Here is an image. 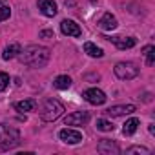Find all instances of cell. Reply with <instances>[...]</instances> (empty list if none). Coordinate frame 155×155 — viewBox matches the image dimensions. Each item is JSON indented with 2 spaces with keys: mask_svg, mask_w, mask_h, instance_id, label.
Returning a JSON list of instances; mask_svg holds the SVG:
<instances>
[{
  "mask_svg": "<svg viewBox=\"0 0 155 155\" xmlns=\"http://www.w3.org/2000/svg\"><path fill=\"white\" fill-rule=\"evenodd\" d=\"M22 51V46L20 44H9L8 48H4V51H2V58L4 60H11V58H15V57H18V53Z\"/></svg>",
  "mask_w": 155,
  "mask_h": 155,
  "instance_id": "5bb4252c",
  "label": "cell"
},
{
  "mask_svg": "<svg viewBox=\"0 0 155 155\" xmlns=\"http://www.w3.org/2000/svg\"><path fill=\"white\" fill-rule=\"evenodd\" d=\"M35 108H37V101H33V99L15 102V110L20 111V113H24V111H31V110H35Z\"/></svg>",
  "mask_w": 155,
  "mask_h": 155,
  "instance_id": "9a60e30c",
  "label": "cell"
},
{
  "mask_svg": "<svg viewBox=\"0 0 155 155\" xmlns=\"http://www.w3.org/2000/svg\"><path fill=\"white\" fill-rule=\"evenodd\" d=\"M135 111V106L133 104H120V106H111L106 110V113L110 117H122V115H130Z\"/></svg>",
  "mask_w": 155,
  "mask_h": 155,
  "instance_id": "30bf717a",
  "label": "cell"
},
{
  "mask_svg": "<svg viewBox=\"0 0 155 155\" xmlns=\"http://www.w3.org/2000/svg\"><path fill=\"white\" fill-rule=\"evenodd\" d=\"M97 150H99V153H102V155H117V153H120V148L113 142V140H108V139H102L101 142H99V146H97Z\"/></svg>",
  "mask_w": 155,
  "mask_h": 155,
  "instance_id": "8fae6325",
  "label": "cell"
},
{
  "mask_svg": "<svg viewBox=\"0 0 155 155\" xmlns=\"http://www.w3.org/2000/svg\"><path fill=\"white\" fill-rule=\"evenodd\" d=\"M99 28L101 29H104V31H111V29H115L119 24H117V18L111 15V13H104L101 18H99Z\"/></svg>",
  "mask_w": 155,
  "mask_h": 155,
  "instance_id": "7c38bea8",
  "label": "cell"
},
{
  "mask_svg": "<svg viewBox=\"0 0 155 155\" xmlns=\"http://www.w3.org/2000/svg\"><path fill=\"white\" fill-rule=\"evenodd\" d=\"M82 97H84L86 102H90V104H93V106H101V104H104L106 99H108L106 93L101 91V90H97V88H90V90H86V91L82 93Z\"/></svg>",
  "mask_w": 155,
  "mask_h": 155,
  "instance_id": "5b68a950",
  "label": "cell"
},
{
  "mask_svg": "<svg viewBox=\"0 0 155 155\" xmlns=\"http://www.w3.org/2000/svg\"><path fill=\"white\" fill-rule=\"evenodd\" d=\"M113 71H115V75L120 81H131V79H135V77L139 75V68L133 62H119Z\"/></svg>",
  "mask_w": 155,
  "mask_h": 155,
  "instance_id": "277c9868",
  "label": "cell"
},
{
  "mask_svg": "<svg viewBox=\"0 0 155 155\" xmlns=\"http://www.w3.org/2000/svg\"><path fill=\"white\" fill-rule=\"evenodd\" d=\"M137 128H139V119L131 117L130 120H126V124H124V128H122V133H124V135H133V133L137 131Z\"/></svg>",
  "mask_w": 155,
  "mask_h": 155,
  "instance_id": "ac0fdd59",
  "label": "cell"
},
{
  "mask_svg": "<svg viewBox=\"0 0 155 155\" xmlns=\"http://www.w3.org/2000/svg\"><path fill=\"white\" fill-rule=\"evenodd\" d=\"M53 86L57 90H68L71 86V79H69L68 75H58L57 79H55V82H53Z\"/></svg>",
  "mask_w": 155,
  "mask_h": 155,
  "instance_id": "e0dca14e",
  "label": "cell"
},
{
  "mask_svg": "<svg viewBox=\"0 0 155 155\" xmlns=\"http://www.w3.org/2000/svg\"><path fill=\"white\" fill-rule=\"evenodd\" d=\"M106 40L113 42L119 49H130L137 44V38L135 37H106Z\"/></svg>",
  "mask_w": 155,
  "mask_h": 155,
  "instance_id": "9c48e42d",
  "label": "cell"
},
{
  "mask_svg": "<svg viewBox=\"0 0 155 155\" xmlns=\"http://www.w3.org/2000/svg\"><path fill=\"white\" fill-rule=\"evenodd\" d=\"M9 17H11V9H9L8 6H2V8H0V22L8 20Z\"/></svg>",
  "mask_w": 155,
  "mask_h": 155,
  "instance_id": "603a6c76",
  "label": "cell"
},
{
  "mask_svg": "<svg viewBox=\"0 0 155 155\" xmlns=\"http://www.w3.org/2000/svg\"><path fill=\"white\" fill-rule=\"evenodd\" d=\"M144 55H146V64L153 66V62H155V46H146L144 48Z\"/></svg>",
  "mask_w": 155,
  "mask_h": 155,
  "instance_id": "d6986e66",
  "label": "cell"
},
{
  "mask_svg": "<svg viewBox=\"0 0 155 155\" xmlns=\"http://www.w3.org/2000/svg\"><path fill=\"white\" fill-rule=\"evenodd\" d=\"M113 124L110 122V120H106V119H97V130H101V131H113Z\"/></svg>",
  "mask_w": 155,
  "mask_h": 155,
  "instance_id": "ffe728a7",
  "label": "cell"
},
{
  "mask_svg": "<svg viewBox=\"0 0 155 155\" xmlns=\"http://www.w3.org/2000/svg\"><path fill=\"white\" fill-rule=\"evenodd\" d=\"M49 49L44 48V46H28L24 48L20 53H18V60L29 68H44L48 62H49Z\"/></svg>",
  "mask_w": 155,
  "mask_h": 155,
  "instance_id": "6da1fadb",
  "label": "cell"
},
{
  "mask_svg": "<svg viewBox=\"0 0 155 155\" xmlns=\"http://www.w3.org/2000/svg\"><path fill=\"white\" fill-rule=\"evenodd\" d=\"M8 86H9V75L0 71V91H6Z\"/></svg>",
  "mask_w": 155,
  "mask_h": 155,
  "instance_id": "44dd1931",
  "label": "cell"
},
{
  "mask_svg": "<svg viewBox=\"0 0 155 155\" xmlns=\"http://www.w3.org/2000/svg\"><path fill=\"white\" fill-rule=\"evenodd\" d=\"M84 51H86L90 57H93V58H101V57L104 55V51H102L99 46H95L93 42H86V44H84Z\"/></svg>",
  "mask_w": 155,
  "mask_h": 155,
  "instance_id": "2e32d148",
  "label": "cell"
},
{
  "mask_svg": "<svg viewBox=\"0 0 155 155\" xmlns=\"http://www.w3.org/2000/svg\"><path fill=\"white\" fill-rule=\"evenodd\" d=\"M62 113H64V104H62L60 101H57V99H48V101H44V104L40 106V111H38L40 119L46 120V122H53V120L60 119Z\"/></svg>",
  "mask_w": 155,
  "mask_h": 155,
  "instance_id": "3957f363",
  "label": "cell"
},
{
  "mask_svg": "<svg viewBox=\"0 0 155 155\" xmlns=\"http://www.w3.org/2000/svg\"><path fill=\"white\" fill-rule=\"evenodd\" d=\"M60 140H64L66 144H79L82 142V133L79 130H71V128H64L58 131Z\"/></svg>",
  "mask_w": 155,
  "mask_h": 155,
  "instance_id": "52a82bcc",
  "label": "cell"
},
{
  "mask_svg": "<svg viewBox=\"0 0 155 155\" xmlns=\"http://www.w3.org/2000/svg\"><path fill=\"white\" fill-rule=\"evenodd\" d=\"M4 2H6V0H0V4H4Z\"/></svg>",
  "mask_w": 155,
  "mask_h": 155,
  "instance_id": "d4e9b609",
  "label": "cell"
},
{
  "mask_svg": "<svg viewBox=\"0 0 155 155\" xmlns=\"http://www.w3.org/2000/svg\"><path fill=\"white\" fill-rule=\"evenodd\" d=\"M126 153L128 155H131V153H150V150L144 148V146H131V148L126 150Z\"/></svg>",
  "mask_w": 155,
  "mask_h": 155,
  "instance_id": "7402d4cb",
  "label": "cell"
},
{
  "mask_svg": "<svg viewBox=\"0 0 155 155\" xmlns=\"http://www.w3.org/2000/svg\"><path fill=\"white\" fill-rule=\"evenodd\" d=\"M20 144V131L13 126L0 124V151H9Z\"/></svg>",
  "mask_w": 155,
  "mask_h": 155,
  "instance_id": "7a4b0ae2",
  "label": "cell"
},
{
  "mask_svg": "<svg viewBox=\"0 0 155 155\" xmlns=\"http://www.w3.org/2000/svg\"><path fill=\"white\" fill-rule=\"evenodd\" d=\"M60 31L68 37H75V38H79L82 37V29L79 28V24L73 22V20H62L60 22Z\"/></svg>",
  "mask_w": 155,
  "mask_h": 155,
  "instance_id": "ba28073f",
  "label": "cell"
},
{
  "mask_svg": "<svg viewBox=\"0 0 155 155\" xmlns=\"http://www.w3.org/2000/svg\"><path fill=\"white\" fill-rule=\"evenodd\" d=\"M90 120V113L88 111H73L64 119L66 126H84Z\"/></svg>",
  "mask_w": 155,
  "mask_h": 155,
  "instance_id": "8992f818",
  "label": "cell"
},
{
  "mask_svg": "<svg viewBox=\"0 0 155 155\" xmlns=\"http://www.w3.org/2000/svg\"><path fill=\"white\" fill-rule=\"evenodd\" d=\"M38 37H40V38H53V31H51V29H42V31L38 33Z\"/></svg>",
  "mask_w": 155,
  "mask_h": 155,
  "instance_id": "cb8c5ba5",
  "label": "cell"
},
{
  "mask_svg": "<svg viewBox=\"0 0 155 155\" xmlns=\"http://www.w3.org/2000/svg\"><path fill=\"white\" fill-rule=\"evenodd\" d=\"M38 9L44 17H55L57 15V4L53 0H38Z\"/></svg>",
  "mask_w": 155,
  "mask_h": 155,
  "instance_id": "4fadbf2b",
  "label": "cell"
}]
</instances>
